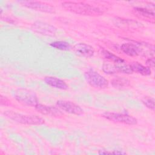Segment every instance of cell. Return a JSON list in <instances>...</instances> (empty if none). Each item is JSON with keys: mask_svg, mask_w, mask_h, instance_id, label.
<instances>
[{"mask_svg": "<svg viewBox=\"0 0 155 155\" xmlns=\"http://www.w3.org/2000/svg\"><path fill=\"white\" fill-rule=\"evenodd\" d=\"M61 5L65 10L76 14L86 16H100L103 14L101 8L84 2L67 1Z\"/></svg>", "mask_w": 155, "mask_h": 155, "instance_id": "1", "label": "cell"}, {"mask_svg": "<svg viewBox=\"0 0 155 155\" xmlns=\"http://www.w3.org/2000/svg\"><path fill=\"white\" fill-rule=\"evenodd\" d=\"M4 114L8 119L22 124L42 125L45 122L44 119L36 115H27L12 111H5Z\"/></svg>", "mask_w": 155, "mask_h": 155, "instance_id": "2", "label": "cell"}, {"mask_svg": "<svg viewBox=\"0 0 155 155\" xmlns=\"http://www.w3.org/2000/svg\"><path fill=\"white\" fill-rule=\"evenodd\" d=\"M14 97L19 102L28 106L35 107L38 104L37 96L30 90L18 88L14 92Z\"/></svg>", "mask_w": 155, "mask_h": 155, "instance_id": "3", "label": "cell"}, {"mask_svg": "<svg viewBox=\"0 0 155 155\" xmlns=\"http://www.w3.org/2000/svg\"><path fill=\"white\" fill-rule=\"evenodd\" d=\"M84 77L87 83L94 88H105L108 86V81L97 72L89 70L84 74Z\"/></svg>", "mask_w": 155, "mask_h": 155, "instance_id": "4", "label": "cell"}, {"mask_svg": "<svg viewBox=\"0 0 155 155\" xmlns=\"http://www.w3.org/2000/svg\"><path fill=\"white\" fill-rule=\"evenodd\" d=\"M102 117L114 122L121 123L126 125H136L137 122V119L127 114L114 113V112H105L102 114Z\"/></svg>", "mask_w": 155, "mask_h": 155, "instance_id": "5", "label": "cell"}, {"mask_svg": "<svg viewBox=\"0 0 155 155\" xmlns=\"http://www.w3.org/2000/svg\"><path fill=\"white\" fill-rule=\"evenodd\" d=\"M19 2L23 6L31 8L35 10L52 13H54L55 9L50 4H46L45 2H42L41 1H21Z\"/></svg>", "mask_w": 155, "mask_h": 155, "instance_id": "6", "label": "cell"}, {"mask_svg": "<svg viewBox=\"0 0 155 155\" xmlns=\"http://www.w3.org/2000/svg\"><path fill=\"white\" fill-rule=\"evenodd\" d=\"M56 105L61 110L70 114L81 115L84 113V110L80 106L68 101H58L56 102Z\"/></svg>", "mask_w": 155, "mask_h": 155, "instance_id": "7", "label": "cell"}, {"mask_svg": "<svg viewBox=\"0 0 155 155\" xmlns=\"http://www.w3.org/2000/svg\"><path fill=\"white\" fill-rule=\"evenodd\" d=\"M31 28L38 33L46 36H53L56 32V28L53 25L42 21H36L32 24Z\"/></svg>", "mask_w": 155, "mask_h": 155, "instance_id": "8", "label": "cell"}, {"mask_svg": "<svg viewBox=\"0 0 155 155\" xmlns=\"http://www.w3.org/2000/svg\"><path fill=\"white\" fill-rule=\"evenodd\" d=\"M73 50L79 56L90 58L93 56L94 53V48L85 43H78L74 45Z\"/></svg>", "mask_w": 155, "mask_h": 155, "instance_id": "9", "label": "cell"}, {"mask_svg": "<svg viewBox=\"0 0 155 155\" xmlns=\"http://www.w3.org/2000/svg\"><path fill=\"white\" fill-rule=\"evenodd\" d=\"M35 108L38 112L45 115L51 116H59L62 114L61 111L58 108L52 106L45 105L38 103L35 106Z\"/></svg>", "mask_w": 155, "mask_h": 155, "instance_id": "10", "label": "cell"}, {"mask_svg": "<svg viewBox=\"0 0 155 155\" xmlns=\"http://www.w3.org/2000/svg\"><path fill=\"white\" fill-rule=\"evenodd\" d=\"M120 49L126 54L130 56H137L142 53V49L137 44L133 43H124L121 47Z\"/></svg>", "mask_w": 155, "mask_h": 155, "instance_id": "11", "label": "cell"}, {"mask_svg": "<svg viewBox=\"0 0 155 155\" xmlns=\"http://www.w3.org/2000/svg\"><path fill=\"white\" fill-rule=\"evenodd\" d=\"M45 82L52 87L60 90H67L68 88V85L62 79L53 76H46L44 78Z\"/></svg>", "mask_w": 155, "mask_h": 155, "instance_id": "12", "label": "cell"}, {"mask_svg": "<svg viewBox=\"0 0 155 155\" xmlns=\"http://www.w3.org/2000/svg\"><path fill=\"white\" fill-rule=\"evenodd\" d=\"M133 72H136L143 76H149L151 73V70L148 67L143 66L137 62H133L130 64Z\"/></svg>", "mask_w": 155, "mask_h": 155, "instance_id": "13", "label": "cell"}, {"mask_svg": "<svg viewBox=\"0 0 155 155\" xmlns=\"http://www.w3.org/2000/svg\"><path fill=\"white\" fill-rule=\"evenodd\" d=\"M111 85L113 87L117 88H123L127 87L130 85V81L125 78H121V77H117L116 78H114L111 81Z\"/></svg>", "mask_w": 155, "mask_h": 155, "instance_id": "14", "label": "cell"}, {"mask_svg": "<svg viewBox=\"0 0 155 155\" xmlns=\"http://www.w3.org/2000/svg\"><path fill=\"white\" fill-rule=\"evenodd\" d=\"M101 54L105 59H108L115 64H120V63H123L125 62L123 59L120 58V57L114 54L113 53L105 49H102Z\"/></svg>", "mask_w": 155, "mask_h": 155, "instance_id": "15", "label": "cell"}, {"mask_svg": "<svg viewBox=\"0 0 155 155\" xmlns=\"http://www.w3.org/2000/svg\"><path fill=\"white\" fill-rule=\"evenodd\" d=\"M50 45L52 47L60 50H69L71 48L70 44L65 41H54Z\"/></svg>", "mask_w": 155, "mask_h": 155, "instance_id": "16", "label": "cell"}, {"mask_svg": "<svg viewBox=\"0 0 155 155\" xmlns=\"http://www.w3.org/2000/svg\"><path fill=\"white\" fill-rule=\"evenodd\" d=\"M134 10L141 15L147 17V18H154V10H151V9H148L143 7H135Z\"/></svg>", "mask_w": 155, "mask_h": 155, "instance_id": "17", "label": "cell"}, {"mask_svg": "<svg viewBox=\"0 0 155 155\" xmlns=\"http://www.w3.org/2000/svg\"><path fill=\"white\" fill-rule=\"evenodd\" d=\"M102 70L107 74H116V70L114 64L104 62L102 65Z\"/></svg>", "mask_w": 155, "mask_h": 155, "instance_id": "18", "label": "cell"}, {"mask_svg": "<svg viewBox=\"0 0 155 155\" xmlns=\"http://www.w3.org/2000/svg\"><path fill=\"white\" fill-rule=\"evenodd\" d=\"M142 103L148 108L154 111V99L152 97H144L142 100Z\"/></svg>", "mask_w": 155, "mask_h": 155, "instance_id": "19", "label": "cell"}, {"mask_svg": "<svg viewBox=\"0 0 155 155\" xmlns=\"http://www.w3.org/2000/svg\"><path fill=\"white\" fill-rule=\"evenodd\" d=\"M146 64H147V65L148 66L149 68H154V64H155L154 58H149L147 60Z\"/></svg>", "mask_w": 155, "mask_h": 155, "instance_id": "20", "label": "cell"}]
</instances>
